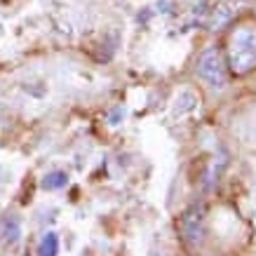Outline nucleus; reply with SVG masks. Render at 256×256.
<instances>
[{"label": "nucleus", "instance_id": "obj_5", "mask_svg": "<svg viewBox=\"0 0 256 256\" xmlns=\"http://www.w3.org/2000/svg\"><path fill=\"white\" fill-rule=\"evenodd\" d=\"M5 240L8 242H12V244H14V242H19V238H22V226L16 224V221H8V228H5Z\"/></svg>", "mask_w": 256, "mask_h": 256}, {"label": "nucleus", "instance_id": "obj_4", "mask_svg": "<svg viewBox=\"0 0 256 256\" xmlns=\"http://www.w3.org/2000/svg\"><path fill=\"white\" fill-rule=\"evenodd\" d=\"M66 186V174L64 172H50L45 178H42V188L45 190H59V188Z\"/></svg>", "mask_w": 256, "mask_h": 256}, {"label": "nucleus", "instance_id": "obj_3", "mask_svg": "<svg viewBox=\"0 0 256 256\" xmlns=\"http://www.w3.org/2000/svg\"><path fill=\"white\" fill-rule=\"evenodd\" d=\"M59 254V238L54 233L42 235V240L38 242V256H56Z\"/></svg>", "mask_w": 256, "mask_h": 256}, {"label": "nucleus", "instance_id": "obj_1", "mask_svg": "<svg viewBox=\"0 0 256 256\" xmlns=\"http://www.w3.org/2000/svg\"><path fill=\"white\" fill-rule=\"evenodd\" d=\"M228 62L238 76L256 68V22L240 24L228 38Z\"/></svg>", "mask_w": 256, "mask_h": 256}, {"label": "nucleus", "instance_id": "obj_2", "mask_svg": "<svg viewBox=\"0 0 256 256\" xmlns=\"http://www.w3.org/2000/svg\"><path fill=\"white\" fill-rule=\"evenodd\" d=\"M198 76L204 85H210L212 90H221L228 82V73H226V62L216 47L204 50L198 59Z\"/></svg>", "mask_w": 256, "mask_h": 256}]
</instances>
